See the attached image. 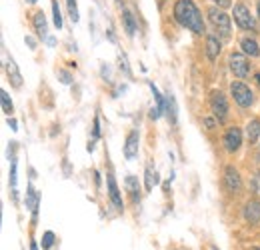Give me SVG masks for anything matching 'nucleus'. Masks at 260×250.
I'll use <instances>...</instances> for the list:
<instances>
[{"label": "nucleus", "instance_id": "f257e3e1", "mask_svg": "<svg viewBox=\"0 0 260 250\" xmlns=\"http://www.w3.org/2000/svg\"><path fill=\"white\" fill-rule=\"evenodd\" d=\"M174 18L188 30L202 34L204 32V20L200 10L196 8V4L192 0H176L174 4Z\"/></svg>", "mask_w": 260, "mask_h": 250}, {"label": "nucleus", "instance_id": "f03ea898", "mask_svg": "<svg viewBox=\"0 0 260 250\" xmlns=\"http://www.w3.org/2000/svg\"><path fill=\"white\" fill-rule=\"evenodd\" d=\"M208 20L212 22V26L216 30L222 34V38H230V16H226L218 8H210L208 10Z\"/></svg>", "mask_w": 260, "mask_h": 250}, {"label": "nucleus", "instance_id": "7ed1b4c3", "mask_svg": "<svg viewBox=\"0 0 260 250\" xmlns=\"http://www.w3.org/2000/svg\"><path fill=\"white\" fill-rule=\"evenodd\" d=\"M230 92H232L234 100H236L242 108H248V106L252 104V100H254L252 90H250L246 84H242V82H232V84H230Z\"/></svg>", "mask_w": 260, "mask_h": 250}, {"label": "nucleus", "instance_id": "20e7f679", "mask_svg": "<svg viewBox=\"0 0 260 250\" xmlns=\"http://www.w3.org/2000/svg\"><path fill=\"white\" fill-rule=\"evenodd\" d=\"M234 22L240 26V28H244V30H254V18H252V14H250V10L244 6V4H236L234 6Z\"/></svg>", "mask_w": 260, "mask_h": 250}, {"label": "nucleus", "instance_id": "39448f33", "mask_svg": "<svg viewBox=\"0 0 260 250\" xmlns=\"http://www.w3.org/2000/svg\"><path fill=\"white\" fill-rule=\"evenodd\" d=\"M210 106H212V112H214V116L222 122V120H226L228 116V104H226V98H224V94L222 92H212V98H210Z\"/></svg>", "mask_w": 260, "mask_h": 250}, {"label": "nucleus", "instance_id": "423d86ee", "mask_svg": "<svg viewBox=\"0 0 260 250\" xmlns=\"http://www.w3.org/2000/svg\"><path fill=\"white\" fill-rule=\"evenodd\" d=\"M230 70H232L234 76H238V78L248 76V60H246L242 54L232 52V54H230Z\"/></svg>", "mask_w": 260, "mask_h": 250}, {"label": "nucleus", "instance_id": "0eeeda50", "mask_svg": "<svg viewBox=\"0 0 260 250\" xmlns=\"http://www.w3.org/2000/svg\"><path fill=\"white\" fill-rule=\"evenodd\" d=\"M240 144H242V132H240V128H236V126L228 128L226 134H224V148H226L228 152H236L240 148Z\"/></svg>", "mask_w": 260, "mask_h": 250}, {"label": "nucleus", "instance_id": "6e6552de", "mask_svg": "<svg viewBox=\"0 0 260 250\" xmlns=\"http://www.w3.org/2000/svg\"><path fill=\"white\" fill-rule=\"evenodd\" d=\"M138 144H140V134L138 130H132L126 136V142H124V157L126 160H134L138 157Z\"/></svg>", "mask_w": 260, "mask_h": 250}, {"label": "nucleus", "instance_id": "1a4fd4ad", "mask_svg": "<svg viewBox=\"0 0 260 250\" xmlns=\"http://www.w3.org/2000/svg\"><path fill=\"white\" fill-rule=\"evenodd\" d=\"M224 182L230 192H240L242 190V180H240V174L234 166H226L224 170Z\"/></svg>", "mask_w": 260, "mask_h": 250}, {"label": "nucleus", "instance_id": "9d476101", "mask_svg": "<svg viewBox=\"0 0 260 250\" xmlns=\"http://www.w3.org/2000/svg\"><path fill=\"white\" fill-rule=\"evenodd\" d=\"M108 178V196H110V200H112V204H114V208L116 210H122L124 208V204H122V196H120V190H118V184H116V178L112 176V174H106Z\"/></svg>", "mask_w": 260, "mask_h": 250}, {"label": "nucleus", "instance_id": "9b49d317", "mask_svg": "<svg viewBox=\"0 0 260 250\" xmlns=\"http://www.w3.org/2000/svg\"><path fill=\"white\" fill-rule=\"evenodd\" d=\"M244 218L248 220L250 224H256L260 220V202L256 198L250 200V202L244 206Z\"/></svg>", "mask_w": 260, "mask_h": 250}, {"label": "nucleus", "instance_id": "f8f14e48", "mask_svg": "<svg viewBox=\"0 0 260 250\" xmlns=\"http://www.w3.org/2000/svg\"><path fill=\"white\" fill-rule=\"evenodd\" d=\"M38 204H40V194L32 186H28V190H26V208L32 212L34 220H36V214H38Z\"/></svg>", "mask_w": 260, "mask_h": 250}, {"label": "nucleus", "instance_id": "ddd939ff", "mask_svg": "<svg viewBox=\"0 0 260 250\" xmlns=\"http://www.w3.org/2000/svg\"><path fill=\"white\" fill-rule=\"evenodd\" d=\"M218 52H220V42L216 36H208L206 38V56L210 63H214L218 58Z\"/></svg>", "mask_w": 260, "mask_h": 250}, {"label": "nucleus", "instance_id": "4468645a", "mask_svg": "<svg viewBox=\"0 0 260 250\" xmlns=\"http://www.w3.org/2000/svg\"><path fill=\"white\" fill-rule=\"evenodd\" d=\"M6 72H8V78H10L12 86L20 88V86H22V76H20V72H18V68H16V64H14L12 58L6 63Z\"/></svg>", "mask_w": 260, "mask_h": 250}, {"label": "nucleus", "instance_id": "2eb2a0df", "mask_svg": "<svg viewBox=\"0 0 260 250\" xmlns=\"http://www.w3.org/2000/svg\"><path fill=\"white\" fill-rule=\"evenodd\" d=\"M164 112H166V116H168V120L170 122H176V114H178V108H176V100H174V96L168 92L166 94V100H164Z\"/></svg>", "mask_w": 260, "mask_h": 250}, {"label": "nucleus", "instance_id": "dca6fc26", "mask_svg": "<svg viewBox=\"0 0 260 250\" xmlns=\"http://www.w3.org/2000/svg\"><path fill=\"white\" fill-rule=\"evenodd\" d=\"M10 188H12V198H18V176H16V157H10Z\"/></svg>", "mask_w": 260, "mask_h": 250}, {"label": "nucleus", "instance_id": "f3484780", "mask_svg": "<svg viewBox=\"0 0 260 250\" xmlns=\"http://www.w3.org/2000/svg\"><path fill=\"white\" fill-rule=\"evenodd\" d=\"M126 188H128L130 196H132V202L136 204V202H140V184H138V180L134 178V176H126Z\"/></svg>", "mask_w": 260, "mask_h": 250}, {"label": "nucleus", "instance_id": "a211bd4d", "mask_svg": "<svg viewBox=\"0 0 260 250\" xmlns=\"http://www.w3.org/2000/svg\"><path fill=\"white\" fill-rule=\"evenodd\" d=\"M240 46H242V50H244L246 54H250V56H260L258 42H256L254 38H242Z\"/></svg>", "mask_w": 260, "mask_h": 250}, {"label": "nucleus", "instance_id": "6ab92c4d", "mask_svg": "<svg viewBox=\"0 0 260 250\" xmlns=\"http://www.w3.org/2000/svg\"><path fill=\"white\" fill-rule=\"evenodd\" d=\"M246 136H248L250 144H254V142L258 140V136H260V120L258 118H254V120L248 122V126H246Z\"/></svg>", "mask_w": 260, "mask_h": 250}, {"label": "nucleus", "instance_id": "aec40b11", "mask_svg": "<svg viewBox=\"0 0 260 250\" xmlns=\"http://www.w3.org/2000/svg\"><path fill=\"white\" fill-rule=\"evenodd\" d=\"M34 28H36V32L44 38L46 36V32H48V24H46V18H44V14L42 12H36L34 14Z\"/></svg>", "mask_w": 260, "mask_h": 250}, {"label": "nucleus", "instance_id": "412c9836", "mask_svg": "<svg viewBox=\"0 0 260 250\" xmlns=\"http://www.w3.org/2000/svg\"><path fill=\"white\" fill-rule=\"evenodd\" d=\"M122 22H124V30L128 36H134L136 34V22H134V16L130 14L128 10L122 12Z\"/></svg>", "mask_w": 260, "mask_h": 250}, {"label": "nucleus", "instance_id": "4be33fe9", "mask_svg": "<svg viewBox=\"0 0 260 250\" xmlns=\"http://www.w3.org/2000/svg\"><path fill=\"white\" fill-rule=\"evenodd\" d=\"M158 182H160L158 172H156V170H152V168L148 166V168H146V190H152Z\"/></svg>", "mask_w": 260, "mask_h": 250}, {"label": "nucleus", "instance_id": "5701e85b", "mask_svg": "<svg viewBox=\"0 0 260 250\" xmlns=\"http://www.w3.org/2000/svg\"><path fill=\"white\" fill-rule=\"evenodd\" d=\"M0 98H2V110H4V114H12V100H10V96H8V92L6 90H2L0 92Z\"/></svg>", "mask_w": 260, "mask_h": 250}, {"label": "nucleus", "instance_id": "b1692460", "mask_svg": "<svg viewBox=\"0 0 260 250\" xmlns=\"http://www.w3.org/2000/svg\"><path fill=\"white\" fill-rule=\"evenodd\" d=\"M54 242H56V236H54V232H44V236H42V248L44 250H50L54 246Z\"/></svg>", "mask_w": 260, "mask_h": 250}, {"label": "nucleus", "instance_id": "393cba45", "mask_svg": "<svg viewBox=\"0 0 260 250\" xmlns=\"http://www.w3.org/2000/svg\"><path fill=\"white\" fill-rule=\"evenodd\" d=\"M52 14H54V26L62 28V14H60V8H58L56 0H52Z\"/></svg>", "mask_w": 260, "mask_h": 250}, {"label": "nucleus", "instance_id": "a878e982", "mask_svg": "<svg viewBox=\"0 0 260 250\" xmlns=\"http://www.w3.org/2000/svg\"><path fill=\"white\" fill-rule=\"evenodd\" d=\"M66 4H68V12H70L72 22H78V8H76V0H66Z\"/></svg>", "mask_w": 260, "mask_h": 250}, {"label": "nucleus", "instance_id": "bb28decb", "mask_svg": "<svg viewBox=\"0 0 260 250\" xmlns=\"http://www.w3.org/2000/svg\"><path fill=\"white\" fill-rule=\"evenodd\" d=\"M120 70H124V74H130V68L128 64H126V56L124 54H120Z\"/></svg>", "mask_w": 260, "mask_h": 250}, {"label": "nucleus", "instance_id": "cd10ccee", "mask_svg": "<svg viewBox=\"0 0 260 250\" xmlns=\"http://www.w3.org/2000/svg\"><path fill=\"white\" fill-rule=\"evenodd\" d=\"M58 76L62 78V82H64V84H70V82H72V76H70L68 72H64V70H60V72H58Z\"/></svg>", "mask_w": 260, "mask_h": 250}, {"label": "nucleus", "instance_id": "c85d7f7f", "mask_svg": "<svg viewBox=\"0 0 260 250\" xmlns=\"http://www.w3.org/2000/svg\"><path fill=\"white\" fill-rule=\"evenodd\" d=\"M214 2H216L220 8H228V6H230V0H214Z\"/></svg>", "mask_w": 260, "mask_h": 250}, {"label": "nucleus", "instance_id": "c756f323", "mask_svg": "<svg viewBox=\"0 0 260 250\" xmlns=\"http://www.w3.org/2000/svg\"><path fill=\"white\" fill-rule=\"evenodd\" d=\"M92 132H94V138L100 136V128H98V118H94V128H92Z\"/></svg>", "mask_w": 260, "mask_h": 250}, {"label": "nucleus", "instance_id": "7c9ffc66", "mask_svg": "<svg viewBox=\"0 0 260 250\" xmlns=\"http://www.w3.org/2000/svg\"><path fill=\"white\" fill-rule=\"evenodd\" d=\"M26 44H28L30 48H34V46H36V42H34V38H30V36H26Z\"/></svg>", "mask_w": 260, "mask_h": 250}, {"label": "nucleus", "instance_id": "2f4dec72", "mask_svg": "<svg viewBox=\"0 0 260 250\" xmlns=\"http://www.w3.org/2000/svg\"><path fill=\"white\" fill-rule=\"evenodd\" d=\"M204 122H206V126H208V128H214V122H212L210 118H204Z\"/></svg>", "mask_w": 260, "mask_h": 250}, {"label": "nucleus", "instance_id": "473e14b6", "mask_svg": "<svg viewBox=\"0 0 260 250\" xmlns=\"http://www.w3.org/2000/svg\"><path fill=\"white\" fill-rule=\"evenodd\" d=\"M8 124L12 126V130H16V120H8Z\"/></svg>", "mask_w": 260, "mask_h": 250}, {"label": "nucleus", "instance_id": "72a5a7b5", "mask_svg": "<svg viewBox=\"0 0 260 250\" xmlns=\"http://www.w3.org/2000/svg\"><path fill=\"white\" fill-rule=\"evenodd\" d=\"M258 16H260V0H258Z\"/></svg>", "mask_w": 260, "mask_h": 250}, {"label": "nucleus", "instance_id": "f704fd0d", "mask_svg": "<svg viewBox=\"0 0 260 250\" xmlns=\"http://www.w3.org/2000/svg\"><path fill=\"white\" fill-rule=\"evenodd\" d=\"M28 2H36V0H28Z\"/></svg>", "mask_w": 260, "mask_h": 250}, {"label": "nucleus", "instance_id": "c9c22d12", "mask_svg": "<svg viewBox=\"0 0 260 250\" xmlns=\"http://www.w3.org/2000/svg\"><path fill=\"white\" fill-rule=\"evenodd\" d=\"M252 250H260V248H252Z\"/></svg>", "mask_w": 260, "mask_h": 250}]
</instances>
